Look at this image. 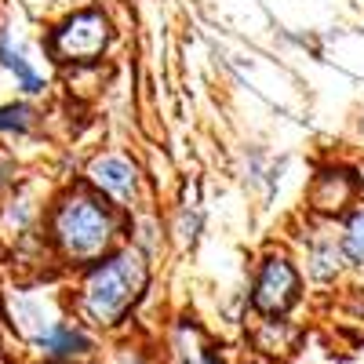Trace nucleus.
Wrapping results in <instances>:
<instances>
[{
	"instance_id": "obj_1",
	"label": "nucleus",
	"mask_w": 364,
	"mask_h": 364,
	"mask_svg": "<svg viewBox=\"0 0 364 364\" xmlns=\"http://www.w3.org/2000/svg\"><path fill=\"white\" fill-rule=\"evenodd\" d=\"M142 284H146L142 255L139 252H120V255H113L102 266L91 269V277L84 284V310L102 324H113L135 302Z\"/></svg>"
},
{
	"instance_id": "obj_2",
	"label": "nucleus",
	"mask_w": 364,
	"mask_h": 364,
	"mask_svg": "<svg viewBox=\"0 0 364 364\" xmlns=\"http://www.w3.org/2000/svg\"><path fill=\"white\" fill-rule=\"evenodd\" d=\"M113 237V219L109 211L91 200L84 193H73L58 204L55 211V240L63 245L66 255L73 259H91L106 248V240Z\"/></svg>"
},
{
	"instance_id": "obj_3",
	"label": "nucleus",
	"mask_w": 364,
	"mask_h": 364,
	"mask_svg": "<svg viewBox=\"0 0 364 364\" xmlns=\"http://www.w3.org/2000/svg\"><path fill=\"white\" fill-rule=\"evenodd\" d=\"M106 44H109V22L99 11H77L51 37V51L66 63H91V58L102 55Z\"/></svg>"
},
{
	"instance_id": "obj_4",
	"label": "nucleus",
	"mask_w": 364,
	"mask_h": 364,
	"mask_svg": "<svg viewBox=\"0 0 364 364\" xmlns=\"http://www.w3.org/2000/svg\"><path fill=\"white\" fill-rule=\"evenodd\" d=\"M295 291H299V277H295L291 262L288 259H269L259 273V281H255L252 302L266 317H277L295 302Z\"/></svg>"
},
{
	"instance_id": "obj_5",
	"label": "nucleus",
	"mask_w": 364,
	"mask_h": 364,
	"mask_svg": "<svg viewBox=\"0 0 364 364\" xmlns=\"http://www.w3.org/2000/svg\"><path fill=\"white\" fill-rule=\"evenodd\" d=\"M87 175H91V182H95L102 193H109L117 200L132 197V190H135V168L124 157H99Z\"/></svg>"
},
{
	"instance_id": "obj_6",
	"label": "nucleus",
	"mask_w": 364,
	"mask_h": 364,
	"mask_svg": "<svg viewBox=\"0 0 364 364\" xmlns=\"http://www.w3.org/2000/svg\"><path fill=\"white\" fill-rule=\"evenodd\" d=\"M37 346L48 357H73V353H84L87 350V339L80 336L77 328L55 324V328H48V331H41V336H37Z\"/></svg>"
},
{
	"instance_id": "obj_7",
	"label": "nucleus",
	"mask_w": 364,
	"mask_h": 364,
	"mask_svg": "<svg viewBox=\"0 0 364 364\" xmlns=\"http://www.w3.org/2000/svg\"><path fill=\"white\" fill-rule=\"evenodd\" d=\"M353 193V178L343 175V171H324L321 182H317V190H314V204L324 208V211H339Z\"/></svg>"
},
{
	"instance_id": "obj_8",
	"label": "nucleus",
	"mask_w": 364,
	"mask_h": 364,
	"mask_svg": "<svg viewBox=\"0 0 364 364\" xmlns=\"http://www.w3.org/2000/svg\"><path fill=\"white\" fill-rule=\"evenodd\" d=\"M0 63H4L15 77H18V84H22V91H29V95H37V91H44V80L33 73V66L22 58V51L11 44V37L8 33H0Z\"/></svg>"
},
{
	"instance_id": "obj_9",
	"label": "nucleus",
	"mask_w": 364,
	"mask_h": 364,
	"mask_svg": "<svg viewBox=\"0 0 364 364\" xmlns=\"http://www.w3.org/2000/svg\"><path fill=\"white\" fill-rule=\"evenodd\" d=\"M343 252H346L357 266H364V211H357V215L350 219L346 237H343Z\"/></svg>"
},
{
	"instance_id": "obj_10",
	"label": "nucleus",
	"mask_w": 364,
	"mask_h": 364,
	"mask_svg": "<svg viewBox=\"0 0 364 364\" xmlns=\"http://www.w3.org/2000/svg\"><path fill=\"white\" fill-rule=\"evenodd\" d=\"M336 266H339V252H336V248H321V252L314 255V273H317V277H331V273H336Z\"/></svg>"
},
{
	"instance_id": "obj_11",
	"label": "nucleus",
	"mask_w": 364,
	"mask_h": 364,
	"mask_svg": "<svg viewBox=\"0 0 364 364\" xmlns=\"http://www.w3.org/2000/svg\"><path fill=\"white\" fill-rule=\"evenodd\" d=\"M29 117H33V113H29L26 106H4V109H0V128H26Z\"/></svg>"
}]
</instances>
